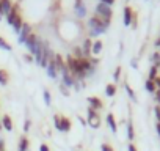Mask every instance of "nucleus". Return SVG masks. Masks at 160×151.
<instances>
[{"label":"nucleus","instance_id":"72a5a7b5","mask_svg":"<svg viewBox=\"0 0 160 151\" xmlns=\"http://www.w3.org/2000/svg\"><path fill=\"white\" fill-rule=\"evenodd\" d=\"M102 3H105V5H112V3H113V0H102Z\"/></svg>","mask_w":160,"mask_h":151},{"label":"nucleus","instance_id":"0eeeda50","mask_svg":"<svg viewBox=\"0 0 160 151\" xmlns=\"http://www.w3.org/2000/svg\"><path fill=\"white\" fill-rule=\"evenodd\" d=\"M69 128H71V121H69L68 118H60V123H58L57 129H58V131H63V132H68Z\"/></svg>","mask_w":160,"mask_h":151},{"label":"nucleus","instance_id":"9b49d317","mask_svg":"<svg viewBox=\"0 0 160 151\" xmlns=\"http://www.w3.org/2000/svg\"><path fill=\"white\" fill-rule=\"evenodd\" d=\"M132 10L129 8V7H126L124 8V24L126 25H130V22H132Z\"/></svg>","mask_w":160,"mask_h":151},{"label":"nucleus","instance_id":"a878e982","mask_svg":"<svg viewBox=\"0 0 160 151\" xmlns=\"http://www.w3.org/2000/svg\"><path fill=\"white\" fill-rule=\"evenodd\" d=\"M126 90H127V93H129V96L133 99V101H137V98H135V95H133V91H132V88L129 87V85H126Z\"/></svg>","mask_w":160,"mask_h":151},{"label":"nucleus","instance_id":"cd10ccee","mask_svg":"<svg viewBox=\"0 0 160 151\" xmlns=\"http://www.w3.org/2000/svg\"><path fill=\"white\" fill-rule=\"evenodd\" d=\"M155 115H157V120H158V123H160V107H158V106L155 107Z\"/></svg>","mask_w":160,"mask_h":151},{"label":"nucleus","instance_id":"473e14b6","mask_svg":"<svg viewBox=\"0 0 160 151\" xmlns=\"http://www.w3.org/2000/svg\"><path fill=\"white\" fill-rule=\"evenodd\" d=\"M39 151H49V146H47V145H41Z\"/></svg>","mask_w":160,"mask_h":151},{"label":"nucleus","instance_id":"f03ea898","mask_svg":"<svg viewBox=\"0 0 160 151\" xmlns=\"http://www.w3.org/2000/svg\"><path fill=\"white\" fill-rule=\"evenodd\" d=\"M108 24H110V22H105V21H102V19L98 18V16H94V18L90 21V25L93 27L91 30H93L94 35H99V33L105 32V29L108 27Z\"/></svg>","mask_w":160,"mask_h":151},{"label":"nucleus","instance_id":"412c9836","mask_svg":"<svg viewBox=\"0 0 160 151\" xmlns=\"http://www.w3.org/2000/svg\"><path fill=\"white\" fill-rule=\"evenodd\" d=\"M146 90H148L149 93H154V91H157L154 81H146Z\"/></svg>","mask_w":160,"mask_h":151},{"label":"nucleus","instance_id":"5701e85b","mask_svg":"<svg viewBox=\"0 0 160 151\" xmlns=\"http://www.w3.org/2000/svg\"><path fill=\"white\" fill-rule=\"evenodd\" d=\"M155 77H157V66H152L149 72V81H154Z\"/></svg>","mask_w":160,"mask_h":151},{"label":"nucleus","instance_id":"ddd939ff","mask_svg":"<svg viewBox=\"0 0 160 151\" xmlns=\"http://www.w3.org/2000/svg\"><path fill=\"white\" fill-rule=\"evenodd\" d=\"M91 47H93V43H91V39H85V43H83V55L87 57V55H90L91 54Z\"/></svg>","mask_w":160,"mask_h":151},{"label":"nucleus","instance_id":"a19ab883","mask_svg":"<svg viewBox=\"0 0 160 151\" xmlns=\"http://www.w3.org/2000/svg\"><path fill=\"white\" fill-rule=\"evenodd\" d=\"M0 129H2V123H0Z\"/></svg>","mask_w":160,"mask_h":151},{"label":"nucleus","instance_id":"20e7f679","mask_svg":"<svg viewBox=\"0 0 160 151\" xmlns=\"http://www.w3.org/2000/svg\"><path fill=\"white\" fill-rule=\"evenodd\" d=\"M96 11H98V18H101L102 21H105V22H110L112 21V10H110L108 5L99 3L98 8H96Z\"/></svg>","mask_w":160,"mask_h":151},{"label":"nucleus","instance_id":"4be33fe9","mask_svg":"<svg viewBox=\"0 0 160 151\" xmlns=\"http://www.w3.org/2000/svg\"><path fill=\"white\" fill-rule=\"evenodd\" d=\"M105 93L108 95V96H113L115 93H116V87L112 84V85H107V88H105Z\"/></svg>","mask_w":160,"mask_h":151},{"label":"nucleus","instance_id":"423d86ee","mask_svg":"<svg viewBox=\"0 0 160 151\" xmlns=\"http://www.w3.org/2000/svg\"><path fill=\"white\" fill-rule=\"evenodd\" d=\"M30 35V25L28 24H24L22 25V30H21V35H19V43H25L27 38Z\"/></svg>","mask_w":160,"mask_h":151},{"label":"nucleus","instance_id":"2eb2a0df","mask_svg":"<svg viewBox=\"0 0 160 151\" xmlns=\"http://www.w3.org/2000/svg\"><path fill=\"white\" fill-rule=\"evenodd\" d=\"M101 49H102V41H96V43H93V47H91V54H99L101 52Z\"/></svg>","mask_w":160,"mask_h":151},{"label":"nucleus","instance_id":"f8f14e48","mask_svg":"<svg viewBox=\"0 0 160 151\" xmlns=\"http://www.w3.org/2000/svg\"><path fill=\"white\" fill-rule=\"evenodd\" d=\"M47 72H49V76H50L52 79H55V77H57V69H55L53 60H50V61L47 63Z\"/></svg>","mask_w":160,"mask_h":151},{"label":"nucleus","instance_id":"6e6552de","mask_svg":"<svg viewBox=\"0 0 160 151\" xmlns=\"http://www.w3.org/2000/svg\"><path fill=\"white\" fill-rule=\"evenodd\" d=\"M53 65H55V69H57V71H60V72H64V71H66V66H64V63H63V60H61L60 55H55Z\"/></svg>","mask_w":160,"mask_h":151},{"label":"nucleus","instance_id":"f257e3e1","mask_svg":"<svg viewBox=\"0 0 160 151\" xmlns=\"http://www.w3.org/2000/svg\"><path fill=\"white\" fill-rule=\"evenodd\" d=\"M49 54H50V52H49L47 46L41 43V46H39V50L35 54V58H36V61H38L41 66L47 68V63H49Z\"/></svg>","mask_w":160,"mask_h":151},{"label":"nucleus","instance_id":"ea45409f","mask_svg":"<svg viewBox=\"0 0 160 151\" xmlns=\"http://www.w3.org/2000/svg\"><path fill=\"white\" fill-rule=\"evenodd\" d=\"M157 46H160V41H157Z\"/></svg>","mask_w":160,"mask_h":151},{"label":"nucleus","instance_id":"c9c22d12","mask_svg":"<svg viewBox=\"0 0 160 151\" xmlns=\"http://www.w3.org/2000/svg\"><path fill=\"white\" fill-rule=\"evenodd\" d=\"M25 131H28L30 129V121H25V128H24Z\"/></svg>","mask_w":160,"mask_h":151},{"label":"nucleus","instance_id":"393cba45","mask_svg":"<svg viewBox=\"0 0 160 151\" xmlns=\"http://www.w3.org/2000/svg\"><path fill=\"white\" fill-rule=\"evenodd\" d=\"M0 47H3V49H7V50H11V46H10V44H7L2 38H0Z\"/></svg>","mask_w":160,"mask_h":151},{"label":"nucleus","instance_id":"a211bd4d","mask_svg":"<svg viewBox=\"0 0 160 151\" xmlns=\"http://www.w3.org/2000/svg\"><path fill=\"white\" fill-rule=\"evenodd\" d=\"M107 121H108V126L112 128V131L113 132H116V121H115V117L110 113V115H107Z\"/></svg>","mask_w":160,"mask_h":151},{"label":"nucleus","instance_id":"4c0bfd02","mask_svg":"<svg viewBox=\"0 0 160 151\" xmlns=\"http://www.w3.org/2000/svg\"><path fill=\"white\" fill-rule=\"evenodd\" d=\"M157 132H158V135H160V123H157Z\"/></svg>","mask_w":160,"mask_h":151},{"label":"nucleus","instance_id":"f3484780","mask_svg":"<svg viewBox=\"0 0 160 151\" xmlns=\"http://www.w3.org/2000/svg\"><path fill=\"white\" fill-rule=\"evenodd\" d=\"M88 101H90L91 107H96V109H101V107H102V101H101L99 98H90Z\"/></svg>","mask_w":160,"mask_h":151},{"label":"nucleus","instance_id":"f704fd0d","mask_svg":"<svg viewBox=\"0 0 160 151\" xmlns=\"http://www.w3.org/2000/svg\"><path fill=\"white\" fill-rule=\"evenodd\" d=\"M61 91H63V95H66V96H68V95H69V91H68V90H66V88H64V87H61Z\"/></svg>","mask_w":160,"mask_h":151},{"label":"nucleus","instance_id":"7ed1b4c3","mask_svg":"<svg viewBox=\"0 0 160 151\" xmlns=\"http://www.w3.org/2000/svg\"><path fill=\"white\" fill-rule=\"evenodd\" d=\"M8 22L13 25V29H14L16 32H21V29H22V19H21V16L18 14V10H16V8H13V10L10 11V14H8Z\"/></svg>","mask_w":160,"mask_h":151},{"label":"nucleus","instance_id":"bb28decb","mask_svg":"<svg viewBox=\"0 0 160 151\" xmlns=\"http://www.w3.org/2000/svg\"><path fill=\"white\" fill-rule=\"evenodd\" d=\"M44 101H46V104H47V106L50 104V93H49L47 90L44 91Z\"/></svg>","mask_w":160,"mask_h":151},{"label":"nucleus","instance_id":"39448f33","mask_svg":"<svg viewBox=\"0 0 160 151\" xmlns=\"http://www.w3.org/2000/svg\"><path fill=\"white\" fill-rule=\"evenodd\" d=\"M88 123H90L91 128H99L101 126V118H99L98 112L93 110V109L88 110Z\"/></svg>","mask_w":160,"mask_h":151},{"label":"nucleus","instance_id":"58836bf2","mask_svg":"<svg viewBox=\"0 0 160 151\" xmlns=\"http://www.w3.org/2000/svg\"><path fill=\"white\" fill-rule=\"evenodd\" d=\"M2 14H3V13H2V7H0V18H2Z\"/></svg>","mask_w":160,"mask_h":151},{"label":"nucleus","instance_id":"4468645a","mask_svg":"<svg viewBox=\"0 0 160 151\" xmlns=\"http://www.w3.org/2000/svg\"><path fill=\"white\" fill-rule=\"evenodd\" d=\"M2 123H3V128H5L7 131H11V129H13V121H11V118H10L8 115L3 117V121H2Z\"/></svg>","mask_w":160,"mask_h":151},{"label":"nucleus","instance_id":"2f4dec72","mask_svg":"<svg viewBox=\"0 0 160 151\" xmlns=\"http://www.w3.org/2000/svg\"><path fill=\"white\" fill-rule=\"evenodd\" d=\"M154 84H155V87L160 88V77H155V79H154Z\"/></svg>","mask_w":160,"mask_h":151},{"label":"nucleus","instance_id":"e433bc0d","mask_svg":"<svg viewBox=\"0 0 160 151\" xmlns=\"http://www.w3.org/2000/svg\"><path fill=\"white\" fill-rule=\"evenodd\" d=\"M129 151H137V149H135V146H133V145H129Z\"/></svg>","mask_w":160,"mask_h":151},{"label":"nucleus","instance_id":"b1692460","mask_svg":"<svg viewBox=\"0 0 160 151\" xmlns=\"http://www.w3.org/2000/svg\"><path fill=\"white\" fill-rule=\"evenodd\" d=\"M127 135H129V140H133V126H132V123H129V126H127Z\"/></svg>","mask_w":160,"mask_h":151},{"label":"nucleus","instance_id":"aec40b11","mask_svg":"<svg viewBox=\"0 0 160 151\" xmlns=\"http://www.w3.org/2000/svg\"><path fill=\"white\" fill-rule=\"evenodd\" d=\"M27 148H28V140L25 137H22L19 142V151H27Z\"/></svg>","mask_w":160,"mask_h":151},{"label":"nucleus","instance_id":"9d476101","mask_svg":"<svg viewBox=\"0 0 160 151\" xmlns=\"http://www.w3.org/2000/svg\"><path fill=\"white\" fill-rule=\"evenodd\" d=\"M75 10H77V14H78L80 18H83V16L87 14V7L82 3V0H78V2H77V7H75Z\"/></svg>","mask_w":160,"mask_h":151},{"label":"nucleus","instance_id":"6ab92c4d","mask_svg":"<svg viewBox=\"0 0 160 151\" xmlns=\"http://www.w3.org/2000/svg\"><path fill=\"white\" fill-rule=\"evenodd\" d=\"M63 79H64V84H66V85H69V87H72V85H74V79L68 74V71H64V72H63Z\"/></svg>","mask_w":160,"mask_h":151},{"label":"nucleus","instance_id":"c85d7f7f","mask_svg":"<svg viewBox=\"0 0 160 151\" xmlns=\"http://www.w3.org/2000/svg\"><path fill=\"white\" fill-rule=\"evenodd\" d=\"M102 151H113V148L108 145H102Z\"/></svg>","mask_w":160,"mask_h":151},{"label":"nucleus","instance_id":"7c9ffc66","mask_svg":"<svg viewBox=\"0 0 160 151\" xmlns=\"http://www.w3.org/2000/svg\"><path fill=\"white\" fill-rule=\"evenodd\" d=\"M155 101L160 104V90H157V91H155Z\"/></svg>","mask_w":160,"mask_h":151},{"label":"nucleus","instance_id":"dca6fc26","mask_svg":"<svg viewBox=\"0 0 160 151\" xmlns=\"http://www.w3.org/2000/svg\"><path fill=\"white\" fill-rule=\"evenodd\" d=\"M0 84H2V85L8 84V72L5 69H0Z\"/></svg>","mask_w":160,"mask_h":151},{"label":"nucleus","instance_id":"c756f323","mask_svg":"<svg viewBox=\"0 0 160 151\" xmlns=\"http://www.w3.org/2000/svg\"><path fill=\"white\" fill-rule=\"evenodd\" d=\"M119 72H121V68H116V71H115V79L116 81L119 79Z\"/></svg>","mask_w":160,"mask_h":151},{"label":"nucleus","instance_id":"1a4fd4ad","mask_svg":"<svg viewBox=\"0 0 160 151\" xmlns=\"http://www.w3.org/2000/svg\"><path fill=\"white\" fill-rule=\"evenodd\" d=\"M0 7H2V13L3 14H10V11L13 10L10 0H0Z\"/></svg>","mask_w":160,"mask_h":151}]
</instances>
